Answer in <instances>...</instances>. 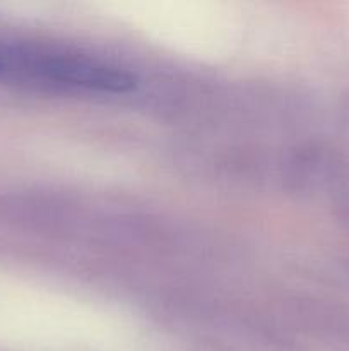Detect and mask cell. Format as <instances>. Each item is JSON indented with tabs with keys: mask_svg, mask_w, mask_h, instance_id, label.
<instances>
[{
	"mask_svg": "<svg viewBox=\"0 0 349 351\" xmlns=\"http://www.w3.org/2000/svg\"><path fill=\"white\" fill-rule=\"evenodd\" d=\"M0 81L55 82L101 93H130L137 77L115 65L68 55L36 53L17 47H3Z\"/></svg>",
	"mask_w": 349,
	"mask_h": 351,
	"instance_id": "cell-1",
	"label": "cell"
}]
</instances>
